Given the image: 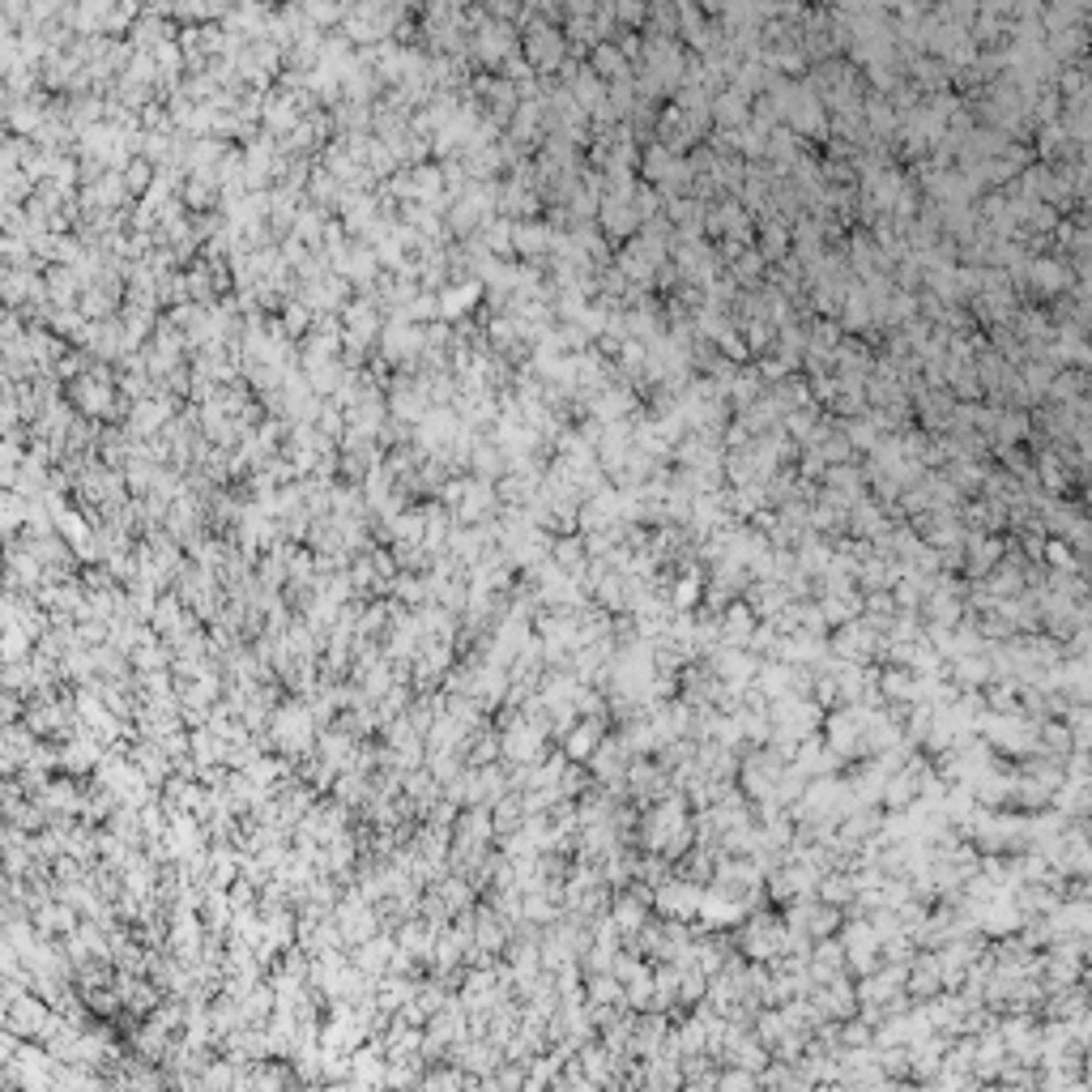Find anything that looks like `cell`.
<instances>
[{
    "instance_id": "5b68a950",
    "label": "cell",
    "mask_w": 1092,
    "mask_h": 1092,
    "mask_svg": "<svg viewBox=\"0 0 1092 1092\" xmlns=\"http://www.w3.org/2000/svg\"><path fill=\"white\" fill-rule=\"evenodd\" d=\"M998 559H1003V546L998 542H977V546H969V572L973 577H981V572H990Z\"/></svg>"
},
{
    "instance_id": "8992f818",
    "label": "cell",
    "mask_w": 1092,
    "mask_h": 1092,
    "mask_svg": "<svg viewBox=\"0 0 1092 1092\" xmlns=\"http://www.w3.org/2000/svg\"><path fill=\"white\" fill-rule=\"evenodd\" d=\"M696 589H700L696 581H683L679 589H675V602H679V607H691V602H696Z\"/></svg>"
},
{
    "instance_id": "277c9868",
    "label": "cell",
    "mask_w": 1092,
    "mask_h": 1092,
    "mask_svg": "<svg viewBox=\"0 0 1092 1092\" xmlns=\"http://www.w3.org/2000/svg\"><path fill=\"white\" fill-rule=\"evenodd\" d=\"M722 631H726L729 640H738V645H752V631H755L752 610H747V607H734L726 619H722Z\"/></svg>"
},
{
    "instance_id": "7a4b0ae2",
    "label": "cell",
    "mask_w": 1092,
    "mask_h": 1092,
    "mask_svg": "<svg viewBox=\"0 0 1092 1092\" xmlns=\"http://www.w3.org/2000/svg\"><path fill=\"white\" fill-rule=\"evenodd\" d=\"M871 645H874V631H871V623H845L841 628V636H836V649H841V657H867L871 653Z\"/></svg>"
},
{
    "instance_id": "3957f363",
    "label": "cell",
    "mask_w": 1092,
    "mask_h": 1092,
    "mask_svg": "<svg viewBox=\"0 0 1092 1092\" xmlns=\"http://www.w3.org/2000/svg\"><path fill=\"white\" fill-rule=\"evenodd\" d=\"M598 743H602V722H584V726H577L568 734V755L572 760H589Z\"/></svg>"
},
{
    "instance_id": "6da1fadb",
    "label": "cell",
    "mask_w": 1092,
    "mask_h": 1092,
    "mask_svg": "<svg viewBox=\"0 0 1092 1092\" xmlns=\"http://www.w3.org/2000/svg\"><path fill=\"white\" fill-rule=\"evenodd\" d=\"M657 905H661L670 918H683V913H691V909L700 905V892H696L691 883H661V888H657Z\"/></svg>"
}]
</instances>
